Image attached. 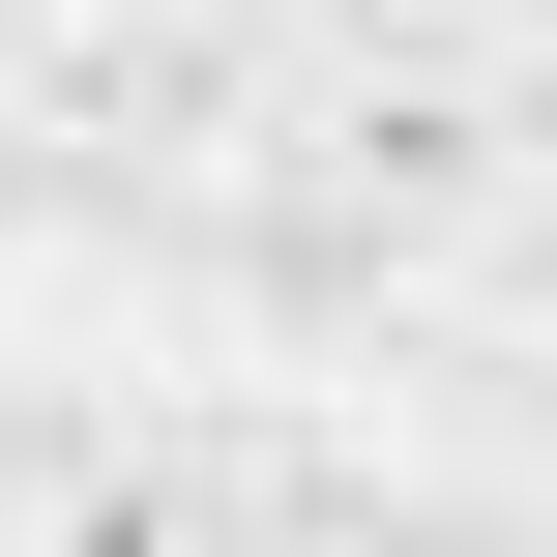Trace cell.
Returning a JSON list of instances; mask_svg holds the SVG:
<instances>
[{"label":"cell","instance_id":"6da1fadb","mask_svg":"<svg viewBox=\"0 0 557 557\" xmlns=\"http://www.w3.org/2000/svg\"><path fill=\"white\" fill-rule=\"evenodd\" d=\"M294 176H323L352 235H499V176H529V147H499V88H470V59H323V88H294Z\"/></svg>","mask_w":557,"mask_h":557},{"label":"cell","instance_id":"7a4b0ae2","mask_svg":"<svg viewBox=\"0 0 557 557\" xmlns=\"http://www.w3.org/2000/svg\"><path fill=\"white\" fill-rule=\"evenodd\" d=\"M0 557H264V499L206 441H29L0 470Z\"/></svg>","mask_w":557,"mask_h":557},{"label":"cell","instance_id":"3957f363","mask_svg":"<svg viewBox=\"0 0 557 557\" xmlns=\"http://www.w3.org/2000/svg\"><path fill=\"white\" fill-rule=\"evenodd\" d=\"M29 29H235V0H29Z\"/></svg>","mask_w":557,"mask_h":557}]
</instances>
